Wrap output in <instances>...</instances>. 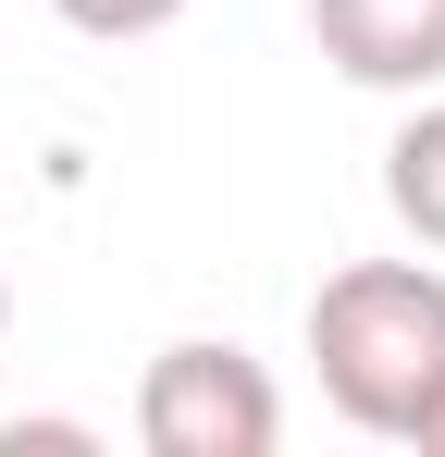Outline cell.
I'll return each instance as SVG.
<instances>
[{"label": "cell", "mask_w": 445, "mask_h": 457, "mask_svg": "<svg viewBox=\"0 0 445 457\" xmlns=\"http://www.w3.org/2000/svg\"><path fill=\"white\" fill-rule=\"evenodd\" d=\"M309 371L347 433L421 445L445 408V272L433 260H347L309 297Z\"/></svg>", "instance_id": "cell-1"}, {"label": "cell", "mask_w": 445, "mask_h": 457, "mask_svg": "<svg viewBox=\"0 0 445 457\" xmlns=\"http://www.w3.org/2000/svg\"><path fill=\"white\" fill-rule=\"evenodd\" d=\"M137 445L148 457H273L285 445V395H273V371H260L248 346L186 334V346H161L148 383H137Z\"/></svg>", "instance_id": "cell-2"}, {"label": "cell", "mask_w": 445, "mask_h": 457, "mask_svg": "<svg viewBox=\"0 0 445 457\" xmlns=\"http://www.w3.org/2000/svg\"><path fill=\"white\" fill-rule=\"evenodd\" d=\"M309 37L347 87H383V99L445 87V0H309Z\"/></svg>", "instance_id": "cell-3"}, {"label": "cell", "mask_w": 445, "mask_h": 457, "mask_svg": "<svg viewBox=\"0 0 445 457\" xmlns=\"http://www.w3.org/2000/svg\"><path fill=\"white\" fill-rule=\"evenodd\" d=\"M383 198H396V223L445 260V87L408 99V124H396V149H383Z\"/></svg>", "instance_id": "cell-4"}, {"label": "cell", "mask_w": 445, "mask_h": 457, "mask_svg": "<svg viewBox=\"0 0 445 457\" xmlns=\"http://www.w3.org/2000/svg\"><path fill=\"white\" fill-rule=\"evenodd\" d=\"M50 12H63L74 37H161L186 0H50Z\"/></svg>", "instance_id": "cell-5"}, {"label": "cell", "mask_w": 445, "mask_h": 457, "mask_svg": "<svg viewBox=\"0 0 445 457\" xmlns=\"http://www.w3.org/2000/svg\"><path fill=\"white\" fill-rule=\"evenodd\" d=\"M421 445H433V457H445V408H433V433H421Z\"/></svg>", "instance_id": "cell-6"}, {"label": "cell", "mask_w": 445, "mask_h": 457, "mask_svg": "<svg viewBox=\"0 0 445 457\" xmlns=\"http://www.w3.org/2000/svg\"><path fill=\"white\" fill-rule=\"evenodd\" d=\"M0 321H13V285H0Z\"/></svg>", "instance_id": "cell-7"}]
</instances>
